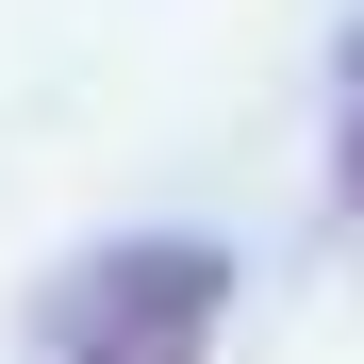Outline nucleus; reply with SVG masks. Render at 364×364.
Segmentation results:
<instances>
[{
  "mask_svg": "<svg viewBox=\"0 0 364 364\" xmlns=\"http://www.w3.org/2000/svg\"><path fill=\"white\" fill-rule=\"evenodd\" d=\"M215 331H232L215 232H116L33 282V364H215Z\"/></svg>",
  "mask_w": 364,
  "mask_h": 364,
  "instance_id": "1",
  "label": "nucleus"
},
{
  "mask_svg": "<svg viewBox=\"0 0 364 364\" xmlns=\"http://www.w3.org/2000/svg\"><path fill=\"white\" fill-rule=\"evenodd\" d=\"M331 215L364 232V17H348V50H331Z\"/></svg>",
  "mask_w": 364,
  "mask_h": 364,
  "instance_id": "2",
  "label": "nucleus"
}]
</instances>
